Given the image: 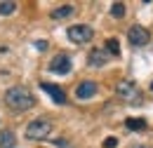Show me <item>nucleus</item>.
<instances>
[{
    "label": "nucleus",
    "instance_id": "obj_1",
    "mask_svg": "<svg viewBox=\"0 0 153 148\" xmlns=\"http://www.w3.org/2000/svg\"><path fill=\"white\" fill-rule=\"evenodd\" d=\"M5 104H7L12 111H28V108H33L36 99H33V94L28 92V87L14 85V87H10V90L5 92Z\"/></svg>",
    "mask_w": 153,
    "mask_h": 148
},
{
    "label": "nucleus",
    "instance_id": "obj_2",
    "mask_svg": "<svg viewBox=\"0 0 153 148\" xmlns=\"http://www.w3.org/2000/svg\"><path fill=\"white\" fill-rule=\"evenodd\" d=\"M50 132H52V120H47V118H38V120L28 122V127H26V136L33 139V141H40V139H47Z\"/></svg>",
    "mask_w": 153,
    "mask_h": 148
},
{
    "label": "nucleus",
    "instance_id": "obj_3",
    "mask_svg": "<svg viewBox=\"0 0 153 148\" xmlns=\"http://www.w3.org/2000/svg\"><path fill=\"white\" fill-rule=\"evenodd\" d=\"M92 38H94V31H92V26H87V24L68 26V40L76 42V45H85V42H90Z\"/></svg>",
    "mask_w": 153,
    "mask_h": 148
},
{
    "label": "nucleus",
    "instance_id": "obj_4",
    "mask_svg": "<svg viewBox=\"0 0 153 148\" xmlns=\"http://www.w3.org/2000/svg\"><path fill=\"white\" fill-rule=\"evenodd\" d=\"M115 92H118V96H120L123 101H132V104H137V101L141 99V92H139V87L134 85L132 80H123V82H118Z\"/></svg>",
    "mask_w": 153,
    "mask_h": 148
},
{
    "label": "nucleus",
    "instance_id": "obj_5",
    "mask_svg": "<svg viewBox=\"0 0 153 148\" xmlns=\"http://www.w3.org/2000/svg\"><path fill=\"white\" fill-rule=\"evenodd\" d=\"M127 40H130V45H134V47H144V45H149L151 33H149L144 26H132V28L127 31Z\"/></svg>",
    "mask_w": 153,
    "mask_h": 148
},
{
    "label": "nucleus",
    "instance_id": "obj_6",
    "mask_svg": "<svg viewBox=\"0 0 153 148\" xmlns=\"http://www.w3.org/2000/svg\"><path fill=\"white\" fill-rule=\"evenodd\" d=\"M71 68H73V64H71V56L68 54H57L50 61V71L57 73V75H68Z\"/></svg>",
    "mask_w": 153,
    "mask_h": 148
},
{
    "label": "nucleus",
    "instance_id": "obj_7",
    "mask_svg": "<svg viewBox=\"0 0 153 148\" xmlns=\"http://www.w3.org/2000/svg\"><path fill=\"white\" fill-rule=\"evenodd\" d=\"M94 94H97V82L94 80H82L76 87V96L82 99V101H85V99H92Z\"/></svg>",
    "mask_w": 153,
    "mask_h": 148
},
{
    "label": "nucleus",
    "instance_id": "obj_8",
    "mask_svg": "<svg viewBox=\"0 0 153 148\" xmlns=\"http://www.w3.org/2000/svg\"><path fill=\"white\" fill-rule=\"evenodd\" d=\"M40 87H42V92H45V94H50V96H52V101H54V104H66V94H64L61 87L52 85V82H40Z\"/></svg>",
    "mask_w": 153,
    "mask_h": 148
},
{
    "label": "nucleus",
    "instance_id": "obj_9",
    "mask_svg": "<svg viewBox=\"0 0 153 148\" xmlns=\"http://www.w3.org/2000/svg\"><path fill=\"white\" fill-rule=\"evenodd\" d=\"M87 64H90V66H94V68L106 66V64H108V52H106V50H92L90 56H87Z\"/></svg>",
    "mask_w": 153,
    "mask_h": 148
},
{
    "label": "nucleus",
    "instance_id": "obj_10",
    "mask_svg": "<svg viewBox=\"0 0 153 148\" xmlns=\"http://www.w3.org/2000/svg\"><path fill=\"white\" fill-rule=\"evenodd\" d=\"M0 148H14V132L12 130L0 132Z\"/></svg>",
    "mask_w": 153,
    "mask_h": 148
},
{
    "label": "nucleus",
    "instance_id": "obj_11",
    "mask_svg": "<svg viewBox=\"0 0 153 148\" xmlns=\"http://www.w3.org/2000/svg\"><path fill=\"white\" fill-rule=\"evenodd\" d=\"M73 5H59L57 10H52V19H66V17H71L73 14Z\"/></svg>",
    "mask_w": 153,
    "mask_h": 148
},
{
    "label": "nucleus",
    "instance_id": "obj_12",
    "mask_svg": "<svg viewBox=\"0 0 153 148\" xmlns=\"http://www.w3.org/2000/svg\"><path fill=\"white\" fill-rule=\"evenodd\" d=\"M127 130H132V132H139V130H146V122L141 120V118H127Z\"/></svg>",
    "mask_w": 153,
    "mask_h": 148
},
{
    "label": "nucleus",
    "instance_id": "obj_13",
    "mask_svg": "<svg viewBox=\"0 0 153 148\" xmlns=\"http://www.w3.org/2000/svg\"><path fill=\"white\" fill-rule=\"evenodd\" d=\"M14 10H17V2H14V0H2V2H0V17L12 14Z\"/></svg>",
    "mask_w": 153,
    "mask_h": 148
},
{
    "label": "nucleus",
    "instance_id": "obj_14",
    "mask_svg": "<svg viewBox=\"0 0 153 148\" xmlns=\"http://www.w3.org/2000/svg\"><path fill=\"white\" fill-rule=\"evenodd\" d=\"M106 52H108V54H113V56H118V54H120V42H118L115 38L106 40Z\"/></svg>",
    "mask_w": 153,
    "mask_h": 148
},
{
    "label": "nucleus",
    "instance_id": "obj_15",
    "mask_svg": "<svg viewBox=\"0 0 153 148\" xmlns=\"http://www.w3.org/2000/svg\"><path fill=\"white\" fill-rule=\"evenodd\" d=\"M111 14H113L115 19H123L125 17V5H123V2H113V5H111Z\"/></svg>",
    "mask_w": 153,
    "mask_h": 148
},
{
    "label": "nucleus",
    "instance_id": "obj_16",
    "mask_svg": "<svg viewBox=\"0 0 153 148\" xmlns=\"http://www.w3.org/2000/svg\"><path fill=\"white\" fill-rule=\"evenodd\" d=\"M115 146H118V139H115V136H108V139L104 141V148H115Z\"/></svg>",
    "mask_w": 153,
    "mask_h": 148
},
{
    "label": "nucleus",
    "instance_id": "obj_17",
    "mask_svg": "<svg viewBox=\"0 0 153 148\" xmlns=\"http://www.w3.org/2000/svg\"><path fill=\"white\" fill-rule=\"evenodd\" d=\"M36 47H38V50H45V47H47V42H45V40H38V42H36Z\"/></svg>",
    "mask_w": 153,
    "mask_h": 148
},
{
    "label": "nucleus",
    "instance_id": "obj_18",
    "mask_svg": "<svg viewBox=\"0 0 153 148\" xmlns=\"http://www.w3.org/2000/svg\"><path fill=\"white\" fill-rule=\"evenodd\" d=\"M151 90H153V82H151Z\"/></svg>",
    "mask_w": 153,
    "mask_h": 148
}]
</instances>
